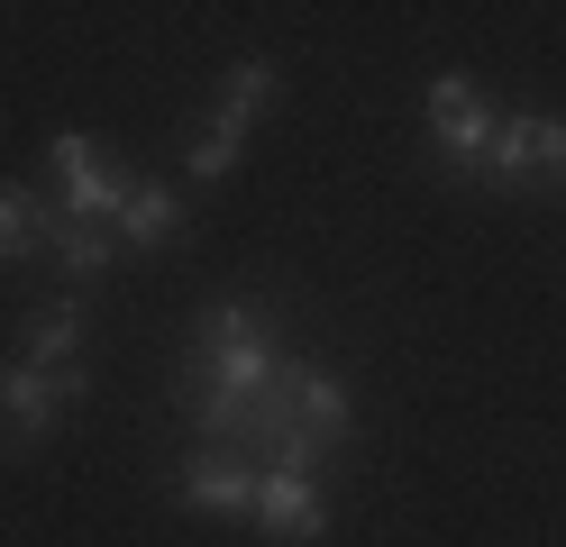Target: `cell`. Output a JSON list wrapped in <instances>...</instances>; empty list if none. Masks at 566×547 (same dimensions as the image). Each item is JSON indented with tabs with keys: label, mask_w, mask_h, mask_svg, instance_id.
Returning a JSON list of instances; mask_svg holds the SVG:
<instances>
[{
	"label": "cell",
	"mask_w": 566,
	"mask_h": 547,
	"mask_svg": "<svg viewBox=\"0 0 566 547\" xmlns=\"http://www.w3.org/2000/svg\"><path fill=\"white\" fill-rule=\"evenodd\" d=\"M274 365L283 356L265 338L256 302H220L210 328H201V347H192V365H184V383H174V401H184V411H201V401H238V392H256Z\"/></svg>",
	"instance_id": "cell-1"
},
{
	"label": "cell",
	"mask_w": 566,
	"mask_h": 547,
	"mask_svg": "<svg viewBox=\"0 0 566 547\" xmlns=\"http://www.w3.org/2000/svg\"><path fill=\"white\" fill-rule=\"evenodd\" d=\"M46 165H55V182H64V219H83V229H111L119 201L137 192V173H128L101 137H55Z\"/></svg>",
	"instance_id": "cell-2"
},
{
	"label": "cell",
	"mask_w": 566,
	"mask_h": 547,
	"mask_svg": "<svg viewBox=\"0 0 566 547\" xmlns=\"http://www.w3.org/2000/svg\"><path fill=\"white\" fill-rule=\"evenodd\" d=\"M484 173H503L512 192H566V119H548V109L503 119V128H493Z\"/></svg>",
	"instance_id": "cell-3"
},
{
	"label": "cell",
	"mask_w": 566,
	"mask_h": 547,
	"mask_svg": "<svg viewBox=\"0 0 566 547\" xmlns=\"http://www.w3.org/2000/svg\"><path fill=\"white\" fill-rule=\"evenodd\" d=\"M265 92H274V64H256V55H247L229 83H220V119H210V128L192 137V156H184V165H192V182H220V173H229V156H238L247 119L265 109Z\"/></svg>",
	"instance_id": "cell-4"
},
{
	"label": "cell",
	"mask_w": 566,
	"mask_h": 547,
	"mask_svg": "<svg viewBox=\"0 0 566 547\" xmlns=\"http://www.w3.org/2000/svg\"><path fill=\"white\" fill-rule=\"evenodd\" d=\"M83 392V375H64V383H46V375H28V365H0V456H19V448H38V438L55 429V411Z\"/></svg>",
	"instance_id": "cell-5"
},
{
	"label": "cell",
	"mask_w": 566,
	"mask_h": 547,
	"mask_svg": "<svg viewBox=\"0 0 566 547\" xmlns=\"http://www.w3.org/2000/svg\"><path fill=\"white\" fill-rule=\"evenodd\" d=\"M430 128H439V146H448L457 165L484 173V156H493V119H484V101H475L467 73H439V83H430Z\"/></svg>",
	"instance_id": "cell-6"
},
{
	"label": "cell",
	"mask_w": 566,
	"mask_h": 547,
	"mask_svg": "<svg viewBox=\"0 0 566 547\" xmlns=\"http://www.w3.org/2000/svg\"><path fill=\"white\" fill-rule=\"evenodd\" d=\"M256 520L283 547H311L329 529V511H321V493H311V474H265V484H256Z\"/></svg>",
	"instance_id": "cell-7"
},
{
	"label": "cell",
	"mask_w": 566,
	"mask_h": 547,
	"mask_svg": "<svg viewBox=\"0 0 566 547\" xmlns=\"http://www.w3.org/2000/svg\"><path fill=\"white\" fill-rule=\"evenodd\" d=\"M256 484H265V474H247L238 456L192 448V465H184V484H174V493H184L192 511H247V520H256Z\"/></svg>",
	"instance_id": "cell-8"
},
{
	"label": "cell",
	"mask_w": 566,
	"mask_h": 547,
	"mask_svg": "<svg viewBox=\"0 0 566 547\" xmlns=\"http://www.w3.org/2000/svg\"><path fill=\"white\" fill-rule=\"evenodd\" d=\"M74 347H83V319H74V302H64V292L28 311V375L64 383V375H74Z\"/></svg>",
	"instance_id": "cell-9"
},
{
	"label": "cell",
	"mask_w": 566,
	"mask_h": 547,
	"mask_svg": "<svg viewBox=\"0 0 566 547\" xmlns=\"http://www.w3.org/2000/svg\"><path fill=\"white\" fill-rule=\"evenodd\" d=\"M174 229H184V201H174L165 182H137L119 201V219H111V238H137V246H165Z\"/></svg>",
	"instance_id": "cell-10"
},
{
	"label": "cell",
	"mask_w": 566,
	"mask_h": 547,
	"mask_svg": "<svg viewBox=\"0 0 566 547\" xmlns=\"http://www.w3.org/2000/svg\"><path fill=\"white\" fill-rule=\"evenodd\" d=\"M64 229V219L38 201V192H19V182H0V265H19V255L28 246H38V238H55Z\"/></svg>",
	"instance_id": "cell-11"
},
{
	"label": "cell",
	"mask_w": 566,
	"mask_h": 547,
	"mask_svg": "<svg viewBox=\"0 0 566 547\" xmlns=\"http://www.w3.org/2000/svg\"><path fill=\"white\" fill-rule=\"evenodd\" d=\"M55 255H64V274H74V283H92L101 265H111V229H83V219H64V229H55Z\"/></svg>",
	"instance_id": "cell-12"
}]
</instances>
